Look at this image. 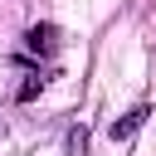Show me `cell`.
I'll return each mask as SVG.
<instances>
[{"label": "cell", "mask_w": 156, "mask_h": 156, "mask_svg": "<svg viewBox=\"0 0 156 156\" xmlns=\"http://www.w3.org/2000/svg\"><path fill=\"white\" fill-rule=\"evenodd\" d=\"M141 122H146V107H132L127 117H117V122H112V132H107V136H112V141H132Z\"/></svg>", "instance_id": "1"}, {"label": "cell", "mask_w": 156, "mask_h": 156, "mask_svg": "<svg viewBox=\"0 0 156 156\" xmlns=\"http://www.w3.org/2000/svg\"><path fill=\"white\" fill-rule=\"evenodd\" d=\"M29 49H34V54H49V49H54V24H34V29H29Z\"/></svg>", "instance_id": "2"}, {"label": "cell", "mask_w": 156, "mask_h": 156, "mask_svg": "<svg viewBox=\"0 0 156 156\" xmlns=\"http://www.w3.org/2000/svg\"><path fill=\"white\" fill-rule=\"evenodd\" d=\"M39 88H44V78H24V83H20V102H29V98H39Z\"/></svg>", "instance_id": "3"}]
</instances>
